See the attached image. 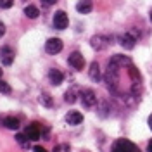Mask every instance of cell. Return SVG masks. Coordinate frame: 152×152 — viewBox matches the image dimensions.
Masks as SVG:
<instances>
[{"mask_svg": "<svg viewBox=\"0 0 152 152\" xmlns=\"http://www.w3.org/2000/svg\"><path fill=\"white\" fill-rule=\"evenodd\" d=\"M80 100H81V105H83L85 109H94L95 105H97V95H95L94 90L83 88V90L80 92Z\"/></svg>", "mask_w": 152, "mask_h": 152, "instance_id": "6da1fadb", "label": "cell"}, {"mask_svg": "<svg viewBox=\"0 0 152 152\" xmlns=\"http://www.w3.org/2000/svg\"><path fill=\"white\" fill-rule=\"evenodd\" d=\"M111 152H140V149L132 143L130 140H124V138H119V140H116L113 143V149Z\"/></svg>", "mask_w": 152, "mask_h": 152, "instance_id": "7a4b0ae2", "label": "cell"}, {"mask_svg": "<svg viewBox=\"0 0 152 152\" xmlns=\"http://www.w3.org/2000/svg\"><path fill=\"white\" fill-rule=\"evenodd\" d=\"M67 64L73 67V69H76V71H81L83 67H85V57L81 56L80 52H71V56L67 57Z\"/></svg>", "mask_w": 152, "mask_h": 152, "instance_id": "3957f363", "label": "cell"}, {"mask_svg": "<svg viewBox=\"0 0 152 152\" xmlns=\"http://www.w3.org/2000/svg\"><path fill=\"white\" fill-rule=\"evenodd\" d=\"M62 47H64V43H62L61 38H48L47 43H45V50H47V54H50V56L59 54L62 50Z\"/></svg>", "mask_w": 152, "mask_h": 152, "instance_id": "277c9868", "label": "cell"}, {"mask_svg": "<svg viewBox=\"0 0 152 152\" xmlns=\"http://www.w3.org/2000/svg\"><path fill=\"white\" fill-rule=\"evenodd\" d=\"M109 37H104V35H94V37L90 38V47L97 50V52H100V50H104L111 42H107Z\"/></svg>", "mask_w": 152, "mask_h": 152, "instance_id": "5b68a950", "label": "cell"}, {"mask_svg": "<svg viewBox=\"0 0 152 152\" xmlns=\"http://www.w3.org/2000/svg\"><path fill=\"white\" fill-rule=\"evenodd\" d=\"M54 28L56 29H66L67 24H69V18H67V14L64 10H57L56 14H54Z\"/></svg>", "mask_w": 152, "mask_h": 152, "instance_id": "8992f818", "label": "cell"}, {"mask_svg": "<svg viewBox=\"0 0 152 152\" xmlns=\"http://www.w3.org/2000/svg\"><path fill=\"white\" fill-rule=\"evenodd\" d=\"M0 61L4 66H10L14 62V50L9 45H2L0 47Z\"/></svg>", "mask_w": 152, "mask_h": 152, "instance_id": "52a82bcc", "label": "cell"}, {"mask_svg": "<svg viewBox=\"0 0 152 152\" xmlns=\"http://www.w3.org/2000/svg\"><path fill=\"white\" fill-rule=\"evenodd\" d=\"M118 42H119V45H121L123 48H126V50H132V48L135 47L137 37L133 35L132 31H128V33H124V35H121V37L118 38Z\"/></svg>", "mask_w": 152, "mask_h": 152, "instance_id": "ba28073f", "label": "cell"}, {"mask_svg": "<svg viewBox=\"0 0 152 152\" xmlns=\"http://www.w3.org/2000/svg\"><path fill=\"white\" fill-rule=\"evenodd\" d=\"M24 133L28 135V138L31 140V142H37V140L42 138V130H40V126H38L37 123L28 124V126L24 128Z\"/></svg>", "mask_w": 152, "mask_h": 152, "instance_id": "9c48e42d", "label": "cell"}, {"mask_svg": "<svg viewBox=\"0 0 152 152\" xmlns=\"http://www.w3.org/2000/svg\"><path fill=\"white\" fill-rule=\"evenodd\" d=\"M64 119H66V123L69 124V126H76V124L83 123V114L80 113V111H69Z\"/></svg>", "mask_w": 152, "mask_h": 152, "instance_id": "30bf717a", "label": "cell"}, {"mask_svg": "<svg viewBox=\"0 0 152 152\" xmlns=\"http://www.w3.org/2000/svg\"><path fill=\"white\" fill-rule=\"evenodd\" d=\"M0 123L7 130H19V119L14 118V116H4V118H0Z\"/></svg>", "mask_w": 152, "mask_h": 152, "instance_id": "8fae6325", "label": "cell"}, {"mask_svg": "<svg viewBox=\"0 0 152 152\" xmlns=\"http://www.w3.org/2000/svg\"><path fill=\"white\" fill-rule=\"evenodd\" d=\"M48 80H50L52 85L57 86L64 81V75H62V71H59V69H48Z\"/></svg>", "mask_w": 152, "mask_h": 152, "instance_id": "7c38bea8", "label": "cell"}, {"mask_svg": "<svg viewBox=\"0 0 152 152\" xmlns=\"http://www.w3.org/2000/svg\"><path fill=\"white\" fill-rule=\"evenodd\" d=\"M92 9H94L92 0H80V2L76 4V10H78L80 14H90Z\"/></svg>", "mask_w": 152, "mask_h": 152, "instance_id": "4fadbf2b", "label": "cell"}, {"mask_svg": "<svg viewBox=\"0 0 152 152\" xmlns=\"http://www.w3.org/2000/svg\"><path fill=\"white\" fill-rule=\"evenodd\" d=\"M88 75H90V80H92V81H95V83H99V81L102 80L99 62H92V64H90V71H88Z\"/></svg>", "mask_w": 152, "mask_h": 152, "instance_id": "5bb4252c", "label": "cell"}, {"mask_svg": "<svg viewBox=\"0 0 152 152\" xmlns=\"http://www.w3.org/2000/svg\"><path fill=\"white\" fill-rule=\"evenodd\" d=\"M111 62H114V64H118V66H132V59L128 56H123V54H116V56L111 57Z\"/></svg>", "mask_w": 152, "mask_h": 152, "instance_id": "9a60e30c", "label": "cell"}, {"mask_svg": "<svg viewBox=\"0 0 152 152\" xmlns=\"http://www.w3.org/2000/svg\"><path fill=\"white\" fill-rule=\"evenodd\" d=\"M80 92L81 90H78L76 86H73V88H69L66 94H64V100H66L67 104H75L76 99H80Z\"/></svg>", "mask_w": 152, "mask_h": 152, "instance_id": "2e32d148", "label": "cell"}, {"mask_svg": "<svg viewBox=\"0 0 152 152\" xmlns=\"http://www.w3.org/2000/svg\"><path fill=\"white\" fill-rule=\"evenodd\" d=\"M16 142H18L19 145L23 147V149H28V147H29V142H31V140L28 138V135L23 132V133H18V135H16Z\"/></svg>", "mask_w": 152, "mask_h": 152, "instance_id": "e0dca14e", "label": "cell"}, {"mask_svg": "<svg viewBox=\"0 0 152 152\" xmlns=\"http://www.w3.org/2000/svg\"><path fill=\"white\" fill-rule=\"evenodd\" d=\"M24 16L28 19H37L38 16H40V12H38V9L35 5H26V7H24Z\"/></svg>", "mask_w": 152, "mask_h": 152, "instance_id": "ac0fdd59", "label": "cell"}, {"mask_svg": "<svg viewBox=\"0 0 152 152\" xmlns=\"http://www.w3.org/2000/svg\"><path fill=\"white\" fill-rule=\"evenodd\" d=\"M128 73H130V78H132V83H142V76H140V73H138V69L133 66H130V69H128Z\"/></svg>", "mask_w": 152, "mask_h": 152, "instance_id": "d6986e66", "label": "cell"}, {"mask_svg": "<svg viewBox=\"0 0 152 152\" xmlns=\"http://www.w3.org/2000/svg\"><path fill=\"white\" fill-rule=\"evenodd\" d=\"M40 102H42V105H45V107H52V105H54L52 99H50V95H47V94L40 95Z\"/></svg>", "mask_w": 152, "mask_h": 152, "instance_id": "ffe728a7", "label": "cell"}, {"mask_svg": "<svg viewBox=\"0 0 152 152\" xmlns=\"http://www.w3.org/2000/svg\"><path fill=\"white\" fill-rule=\"evenodd\" d=\"M9 94H10V85L7 81L0 80V95H9Z\"/></svg>", "mask_w": 152, "mask_h": 152, "instance_id": "44dd1931", "label": "cell"}, {"mask_svg": "<svg viewBox=\"0 0 152 152\" xmlns=\"http://www.w3.org/2000/svg\"><path fill=\"white\" fill-rule=\"evenodd\" d=\"M52 152H71V147L67 145V143H59L54 147V151Z\"/></svg>", "mask_w": 152, "mask_h": 152, "instance_id": "7402d4cb", "label": "cell"}, {"mask_svg": "<svg viewBox=\"0 0 152 152\" xmlns=\"http://www.w3.org/2000/svg\"><path fill=\"white\" fill-rule=\"evenodd\" d=\"M14 5V0H0V9H10Z\"/></svg>", "mask_w": 152, "mask_h": 152, "instance_id": "603a6c76", "label": "cell"}, {"mask_svg": "<svg viewBox=\"0 0 152 152\" xmlns=\"http://www.w3.org/2000/svg\"><path fill=\"white\" fill-rule=\"evenodd\" d=\"M42 4H43V5H47V7H50V5L57 4V0H42Z\"/></svg>", "mask_w": 152, "mask_h": 152, "instance_id": "cb8c5ba5", "label": "cell"}, {"mask_svg": "<svg viewBox=\"0 0 152 152\" xmlns=\"http://www.w3.org/2000/svg\"><path fill=\"white\" fill-rule=\"evenodd\" d=\"M4 35H5V24H4V23L0 21V38L4 37Z\"/></svg>", "mask_w": 152, "mask_h": 152, "instance_id": "d4e9b609", "label": "cell"}, {"mask_svg": "<svg viewBox=\"0 0 152 152\" xmlns=\"http://www.w3.org/2000/svg\"><path fill=\"white\" fill-rule=\"evenodd\" d=\"M33 152H47V151H45L43 147H38V145H35V147H33Z\"/></svg>", "mask_w": 152, "mask_h": 152, "instance_id": "484cf974", "label": "cell"}, {"mask_svg": "<svg viewBox=\"0 0 152 152\" xmlns=\"http://www.w3.org/2000/svg\"><path fill=\"white\" fill-rule=\"evenodd\" d=\"M147 152H152V138L149 140V145H147Z\"/></svg>", "mask_w": 152, "mask_h": 152, "instance_id": "4316f807", "label": "cell"}, {"mask_svg": "<svg viewBox=\"0 0 152 152\" xmlns=\"http://www.w3.org/2000/svg\"><path fill=\"white\" fill-rule=\"evenodd\" d=\"M149 128H151V130H152V114H151V116H149Z\"/></svg>", "mask_w": 152, "mask_h": 152, "instance_id": "83f0119b", "label": "cell"}, {"mask_svg": "<svg viewBox=\"0 0 152 152\" xmlns=\"http://www.w3.org/2000/svg\"><path fill=\"white\" fill-rule=\"evenodd\" d=\"M149 19H151V23H152V9H151V12H149Z\"/></svg>", "mask_w": 152, "mask_h": 152, "instance_id": "f1b7e54d", "label": "cell"}, {"mask_svg": "<svg viewBox=\"0 0 152 152\" xmlns=\"http://www.w3.org/2000/svg\"><path fill=\"white\" fill-rule=\"evenodd\" d=\"M2 73H4V71H2V69H0V76H2Z\"/></svg>", "mask_w": 152, "mask_h": 152, "instance_id": "f546056e", "label": "cell"}, {"mask_svg": "<svg viewBox=\"0 0 152 152\" xmlns=\"http://www.w3.org/2000/svg\"><path fill=\"white\" fill-rule=\"evenodd\" d=\"M83 152H85V151H83Z\"/></svg>", "mask_w": 152, "mask_h": 152, "instance_id": "4dcf8cb0", "label": "cell"}]
</instances>
